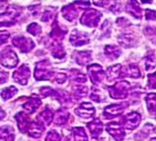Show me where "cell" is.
Wrapping results in <instances>:
<instances>
[{"instance_id":"6da1fadb","label":"cell","mask_w":156,"mask_h":141,"mask_svg":"<svg viewBox=\"0 0 156 141\" xmlns=\"http://www.w3.org/2000/svg\"><path fill=\"white\" fill-rule=\"evenodd\" d=\"M129 88L130 85L128 81H122L116 83L113 86H110L108 90L111 98L116 99V100H121V99H126L128 97Z\"/></svg>"},{"instance_id":"7a4b0ae2","label":"cell","mask_w":156,"mask_h":141,"mask_svg":"<svg viewBox=\"0 0 156 141\" xmlns=\"http://www.w3.org/2000/svg\"><path fill=\"white\" fill-rule=\"evenodd\" d=\"M35 78L37 80H51L53 73L51 69V62L48 59L37 62L35 68Z\"/></svg>"},{"instance_id":"3957f363","label":"cell","mask_w":156,"mask_h":141,"mask_svg":"<svg viewBox=\"0 0 156 141\" xmlns=\"http://www.w3.org/2000/svg\"><path fill=\"white\" fill-rule=\"evenodd\" d=\"M20 15V8L17 6L9 5L1 13V26L9 27L16 23V20Z\"/></svg>"},{"instance_id":"277c9868","label":"cell","mask_w":156,"mask_h":141,"mask_svg":"<svg viewBox=\"0 0 156 141\" xmlns=\"http://www.w3.org/2000/svg\"><path fill=\"white\" fill-rule=\"evenodd\" d=\"M102 17V13L95 9H88L84 11V13L82 14L80 23L84 26L95 28L99 24V21Z\"/></svg>"},{"instance_id":"5b68a950","label":"cell","mask_w":156,"mask_h":141,"mask_svg":"<svg viewBox=\"0 0 156 141\" xmlns=\"http://www.w3.org/2000/svg\"><path fill=\"white\" fill-rule=\"evenodd\" d=\"M90 2H75L72 4H69L62 8V15L63 17L68 21H73L78 15V12L80 9H83L89 6Z\"/></svg>"},{"instance_id":"8992f818","label":"cell","mask_w":156,"mask_h":141,"mask_svg":"<svg viewBox=\"0 0 156 141\" xmlns=\"http://www.w3.org/2000/svg\"><path fill=\"white\" fill-rule=\"evenodd\" d=\"M18 56L10 48H4L1 51V64L4 67L13 68L18 63Z\"/></svg>"},{"instance_id":"52a82bcc","label":"cell","mask_w":156,"mask_h":141,"mask_svg":"<svg viewBox=\"0 0 156 141\" xmlns=\"http://www.w3.org/2000/svg\"><path fill=\"white\" fill-rule=\"evenodd\" d=\"M88 74L90 76V80L93 84L98 85L105 79L106 72L102 68L101 65L98 64H91L88 66Z\"/></svg>"},{"instance_id":"ba28073f","label":"cell","mask_w":156,"mask_h":141,"mask_svg":"<svg viewBox=\"0 0 156 141\" xmlns=\"http://www.w3.org/2000/svg\"><path fill=\"white\" fill-rule=\"evenodd\" d=\"M12 44L15 48H17L21 52H29L35 48V43L30 38L19 36L15 37L12 40Z\"/></svg>"},{"instance_id":"9c48e42d","label":"cell","mask_w":156,"mask_h":141,"mask_svg":"<svg viewBox=\"0 0 156 141\" xmlns=\"http://www.w3.org/2000/svg\"><path fill=\"white\" fill-rule=\"evenodd\" d=\"M140 121H141L140 115L136 113V111H131V113L124 115V118H122V122L124 123L125 127L129 130L135 129L139 125Z\"/></svg>"},{"instance_id":"30bf717a","label":"cell","mask_w":156,"mask_h":141,"mask_svg":"<svg viewBox=\"0 0 156 141\" xmlns=\"http://www.w3.org/2000/svg\"><path fill=\"white\" fill-rule=\"evenodd\" d=\"M106 129L109 133L112 135V137L117 140V141H122L125 138V135H126V132L124 127L122 126L121 123L119 122H110L106 125Z\"/></svg>"},{"instance_id":"8fae6325","label":"cell","mask_w":156,"mask_h":141,"mask_svg":"<svg viewBox=\"0 0 156 141\" xmlns=\"http://www.w3.org/2000/svg\"><path fill=\"white\" fill-rule=\"evenodd\" d=\"M128 103H122V104H115V105H110L105 108L104 110V117L106 118H116L118 115H122V113L126 109V107H128Z\"/></svg>"},{"instance_id":"7c38bea8","label":"cell","mask_w":156,"mask_h":141,"mask_svg":"<svg viewBox=\"0 0 156 141\" xmlns=\"http://www.w3.org/2000/svg\"><path fill=\"white\" fill-rule=\"evenodd\" d=\"M69 41L74 47H81V45H85L89 43L88 35L86 33H82L78 30H74L70 35Z\"/></svg>"},{"instance_id":"4fadbf2b","label":"cell","mask_w":156,"mask_h":141,"mask_svg":"<svg viewBox=\"0 0 156 141\" xmlns=\"http://www.w3.org/2000/svg\"><path fill=\"white\" fill-rule=\"evenodd\" d=\"M29 76H30V69L27 65H22L13 73V79L21 85H26Z\"/></svg>"},{"instance_id":"5bb4252c","label":"cell","mask_w":156,"mask_h":141,"mask_svg":"<svg viewBox=\"0 0 156 141\" xmlns=\"http://www.w3.org/2000/svg\"><path fill=\"white\" fill-rule=\"evenodd\" d=\"M74 113L81 118H90L95 115V109L90 103H82L77 109H75Z\"/></svg>"},{"instance_id":"9a60e30c","label":"cell","mask_w":156,"mask_h":141,"mask_svg":"<svg viewBox=\"0 0 156 141\" xmlns=\"http://www.w3.org/2000/svg\"><path fill=\"white\" fill-rule=\"evenodd\" d=\"M41 105H42L41 99H39L37 96H35V95H33L31 98L28 99L25 104H23V108H24V110L27 111L28 114H33Z\"/></svg>"},{"instance_id":"2e32d148","label":"cell","mask_w":156,"mask_h":141,"mask_svg":"<svg viewBox=\"0 0 156 141\" xmlns=\"http://www.w3.org/2000/svg\"><path fill=\"white\" fill-rule=\"evenodd\" d=\"M120 77L121 78L122 77L139 78L140 77V71H139V68L135 64H129V65H126V67L122 68Z\"/></svg>"},{"instance_id":"e0dca14e","label":"cell","mask_w":156,"mask_h":141,"mask_svg":"<svg viewBox=\"0 0 156 141\" xmlns=\"http://www.w3.org/2000/svg\"><path fill=\"white\" fill-rule=\"evenodd\" d=\"M87 127L89 128L90 132H91L92 137L97 138L98 136H99L102 132H103L104 125H103V123H102V122L100 121L99 118H96V119H94L93 122L87 123Z\"/></svg>"},{"instance_id":"ac0fdd59","label":"cell","mask_w":156,"mask_h":141,"mask_svg":"<svg viewBox=\"0 0 156 141\" xmlns=\"http://www.w3.org/2000/svg\"><path fill=\"white\" fill-rule=\"evenodd\" d=\"M16 121L18 122V127L21 132H27L29 129V126H30V122H29V118L27 114L23 113V111H20L17 115H15Z\"/></svg>"},{"instance_id":"d6986e66","label":"cell","mask_w":156,"mask_h":141,"mask_svg":"<svg viewBox=\"0 0 156 141\" xmlns=\"http://www.w3.org/2000/svg\"><path fill=\"white\" fill-rule=\"evenodd\" d=\"M44 129H46V126H44V123H41L39 122H31L30 126H29V129H28V133L30 136H32V137L38 138L42 135Z\"/></svg>"},{"instance_id":"ffe728a7","label":"cell","mask_w":156,"mask_h":141,"mask_svg":"<svg viewBox=\"0 0 156 141\" xmlns=\"http://www.w3.org/2000/svg\"><path fill=\"white\" fill-rule=\"evenodd\" d=\"M126 10L129 14L133 16L134 18L140 20L142 17V10L139 7L138 3L136 1H129L128 2V5L126 7Z\"/></svg>"},{"instance_id":"44dd1931","label":"cell","mask_w":156,"mask_h":141,"mask_svg":"<svg viewBox=\"0 0 156 141\" xmlns=\"http://www.w3.org/2000/svg\"><path fill=\"white\" fill-rule=\"evenodd\" d=\"M67 34V30H62V29H60L58 24H57L56 21H55V23L52 24V29H51V32L50 34V37L55 40V41H61L64 36Z\"/></svg>"},{"instance_id":"7402d4cb","label":"cell","mask_w":156,"mask_h":141,"mask_svg":"<svg viewBox=\"0 0 156 141\" xmlns=\"http://www.w3.org/2000/svg\"><path fill=\"white\" fill-rule=\"evenodd\" d=\"M104 51H105V55L111 60H114V59L118 58L122 53L121 48L119 47H117V45H114V44H107L105 47Z\"/></svg>"},{"instance_id":"603a6c76","label":"cell","mask_w":156,"mask_h":141,"mask_svg":"<svg viewBox=\"0 0 156 141\" xmlns=\"http://www.w3.org/2000/svg\"><path fill=\"white\" fill-rule=\"evenodd\" d=\"M69 118V113L64 109H59L58 111H56V114L55 115V122L56 125H64V124H66L67 121Z\"/></svg>"},{"instance_id":"cb8c5ba5","label":"cell","mask_w":156,"mask_h":141,"mask_svg":"<svg viewBox=\"0 0 156 141\" xmlns=\"http://www.w3.org/2000/svg\"><path fill=\"white\" fill-rule=\"evenodd\" d=\"M122 65L121 64H116L114 66H110L107 69V78L109 81H114L117 78H120L121 71H122Z\"/></svg>"},{"instance_id":"d4e9b609","label":"cell","mask_w":156,"mask_h":141,"mask_svg":"<svg viewBox=\"0 0 156 141\" xmlns=\"http://www.w3.org/2000/svg\"><path fill=\"white\" fill-rule=\"evenodd\" d=\"M118 41L122 47L129 48V47H133L134 44L135 38L133 37V35L129 34V33H124V34H122L120 37H119Z\"/></svg>"},{"instance_id":"484cf974","label":"cell","mask_w":156,"mask_h":141,"mask_svg":"<svg viewBox=\"0 0 156 141\" xmlns=\"http://www.w3.org/2000/svg\"><path fill=\"white\" fill-rule=\"evenodd\" d=\"M52 118H53V115H52V111L48 109V108H46L42 113H41L37 119H38V122H41V123H44L48 125V124H51V122H52Z\"/></svg>"},{"instance_id":"4316f807","label":"cell","mask_w":156,"mask_h":141,"mask_svg":"<svg viewBox=\"0 0 156 141\" xmlns=\"http://www.w3.org/2000/svg\"><path fill=\"white\" fill-rule=\"evenodd\" d=\"M75 59L79 65H86L91 61V52L90 51H75Z\"/></svg>"},{"instance_id":"83f0119b","label":"cell","mask_w":156,"mask_h":141,"mask_svg":"<svg viewBox=\"0 0 156 141\" xmlns=\"http://www.w3.org/2000/svg\"><path fill=\"white\" fill-rule=\"evenodd\" d=\"M147 110L151 115H156V93H148L145 97Z\"/></svg>"},{"instance_id":"f1b7e54d","label":"cell","mask_w":156,"mask_h":141,"mask_svg":"<svg viewBox=\"0 0 156 141\" xmlns=\"http://www.w3.org/2000/svg\"><path fill=\"white\" fill-rule=\"evenodd\" d=\"M73 141H88L87 134L83 127H74L71 129Z\"/></svg>"},{"instance_id":"f546056e","label":"cell","mask_w":156,"mask_h":141,"mask_svg":"<svg viewBox=\"0 0 156 141\" xmlns=\"http://www.w3.org/2000/svg\"><path fill=\"white\" fill-rule=\"evenodd\" d=\"M1 141H14L13 128L8 125L1 127Z\"/></svg>"},{"instance_id":"4dcf8cb0","label":"cell","mask_w":156,"mask_h":141,"mask_svg":"<svg viewBox=\"0 0 156 141\" xmlns=\"http://www.w3.org/2000/svg\"><path fill=\"white\" fill-rule=\"evenodd\" d=\"M70 79L71 82H74L76 84H80V83H85L87 81V78L84 75L83 73H81L80 71L75 69H72L70 70Z\"/></svg>"},{"instance_id":"1f68e13d","label":"cell","mask_w":156,"mask_h":141,"mask_svg":"<svg viewBox=\"0 0 156 141\" xmlns=\"http://www.w3.org/2000/svg\"><path fill=\"white\" fill-rule=\"evenodd\" d=\"M51 55L55 58H63L65 56V51L63 49V47L60 44H51Z\"/></svg>"},{"instance_id":"d6a6232c","label":"cell","mask_w":156,"mask_h":141,"mask_svg":"<svg viewBox=\"0 0 156 141\" xmlns=\"http://www.w3.org/2000/svg\"><path fill=\"white\" fill-rule=\"evenodd\" d=\"M88 87L86 86H82V85H77L74 86L73 88V96L75 97V99H81L87 96L88 94Z\"/></svg>"},{"instance_id":"836d02e7","label":"cell","mask_w":156,"mask_h":141,"mask_svg":"<svg viewBox=\"0 0 156 141\" xmlns=\"http://www.w3.org/2000/svg\"><path fill=\"white\" fill-rule=\"evenodd\" d=\"M18 92V90L16 87L14 86H10L8 87V88H5V89H2L1 91V98L3 100H9L10 98H12L14 96V95Z\"/></svg>"},{"instance_id":"e575fe53","label":"cell","mask_w":156,"mask_h":141,"mask_svg":"<svg viewBox=\"0 0 156 141\" xmlns=\"http://www.w3.org/2000/svg\"><path fill=\"white\" fill-rule=\"evenodd\" d=\"M144 65H145V69L146 70H150L154 67H156V59L154 56V53H148L145 57L144 60Z\"/></svg>"},{"instance_id":"d590c367","label":"cell","mask_w":156,"mask_h":141,"mask_svg":"<svg viewBox=\"0 0 156 141\" xmlns=\"http://www.w3.org/2000/svg\"><path fill=\"white\" fill-rule=\"evenodd\" d=\"M90 98L92 99L93 101H95L97 103H102L105 101V96L102 91L98 90L97 88H93L91 95H90Z\"/></svg>"},{"instance_id":"8d00e7d4","label":"cell","mask_w":156,"mask_h":141,"mask_svg":"<svg viewBox=\"0 0 156 141\" xmlns=\"http://www.w3.org/2000/svg\"><path fill=\"white\" fill-rule=\"evenodd\" d=\"M27 32L30 33L33 36H38L42 33V28L40 27L39 24L37 23H32L27 27Z\"/></svg>"},{"instance_id":"74e56055","label":"cell","mask_w":156,"mask_h":141,"mask_svg":"<svg viewBox=\"0 0 156 141\" xmlns=\"http://www.w3.org/2000/svg\"><path fill=\"white\" fill-rule=\"evenodd\" d=\"M144 34L149 37V38L152 40L153 43L156 44V28L153 27H146L144 29Z\"/></svg>"},{"instance_id":"f35d334b","label":"cell","mask_w":156,"mask_h":141,"mask_svg":"<svg viewBox=\"0 0 156 141\" xmlns=\"http://www.w3.org/2000/svg\"><path fill=\"white\" fill-rule=\"evenodd\" d=\"M60 135L58 134V132H56L55 130H51L47 135L46 141H60Z\"/></svg>"},{"instance_id":"ab89813d","label":"cell","mask_w":156,"mask_h":141,"mask_svg":"<svg viewBox=\"0 0 156 141\" xmlns=\"http://www.w3.org/2000/svg\"><path fill=\"white\" fill-rule=\"evenodd\" d=\"M148 87L151 89H156V72L148 75V81H147Z\"/></svg>"},{"instance_id":"60d3db41","label":"cell","mask_w":156,"mask_h":141,"mask_svg":"<svg viewBox=\"0 0 156 141\" xmlns=\"http://www.w3.org/2000/svg\"><path fill=\"white\" fill-rule=\"evenodd\" d=\"M55 81L58 83V84H62L67 79V76L66 74H63V73H56L55 74Z\"/></svg>"},{"instance_id":"b9f144b4","label":"cell","mask_w":156,"mask_h":141,"mask_svg":"<svg viewBox=\"0 0 156 141\" xmlns=\"http://www.w3.org/2000/svg\"><path fill=\"white\" fill-rule=\"evenodd\" d=\"M145 19L146 20H156V12L154 10L146 9L145 10Z\"/></svg>"},{"instance_id":"7bdbcfd3","label":"cell","mask_w":156,"mask_h":141,"mask_svg":"<svg viewBox=\"0 0 156 141\" xmlns=\"http://www.w3.org/2000/svg\"><path fill=\"white\" fill-rule=\"evenodd\" d=\"M51 18H52V13L51 11L47 10V11H44V13L42 16V21H44V22H48L50 20H51Z\"/></svg>"},{"instance_id":"ee69618b","label":"cell","mask_w":156,"mask_h":141,"mask_svg":"<svg viewBox=\"0 0 156 141\" xmlns=\"http://www.w3.org/2000/svg\"><path fill=\"white\" fill-rule=\"evenodd\" d=\"M9 33L8 32H2L1 33V44H6L8 39H9Z\"/></svg>"},{"instance_id":"f6af8a7d","label":"cell","mask_w":156,"mask_h":141,"mask_svg":"<svg viewBox=\"0 0 156 141\" xmlns=\"http://www.w3.org/2000/svg\"><path fill=\"white\" fill-rule=\"evenodd\" d=\"M120 9H121V6L119 5V3H117V2H115L113 5H111V7H110V10L114 12V13H118V12L120 11Z\"/></svg>"},{"instance_id":"bcb514c9","label":"cell","mask_w":156,"mask_h":141,"mask_svg":"<svg viewBox=\"0 0 156 141\" xmlns=\"http://www.w3.org/2000/svg\"><path fill=\"white\" fill-rule=\"evenodd\" d=\"M117 23H118V25H120V26H122V27L126 26V25H129L128 20L125 19V18H119L117 20Z\"/></svg>"},{"instance_id":"7dc6e473","label":"cell","mask_w":156,"mask_h":141,"mask_svg":"<svg viewBox=\"0 0 156 141\" xmlns=\"http://www.w3.org/2000/svg\"><path fill=\"white\" fill-rule=\"evenodd\" d=\"M7 75H8V74L6 72H4V71L1 72V83H2V84L7 81Z\"/></svg>"},{"instance_id":"c3c4849f","label":"cell","mask_w":156,"mask_h":141,"mask_svg":"<svg viewBox=\"0 0 156 141\" xmlns=\"http://www.w3.org/2000/svg\"><path fill=\"white\" fill-rule=\"evenodd\" d=\"M150 141H156V137H154V138H151V139H150Z\"/></svg>"}]
</instances>
